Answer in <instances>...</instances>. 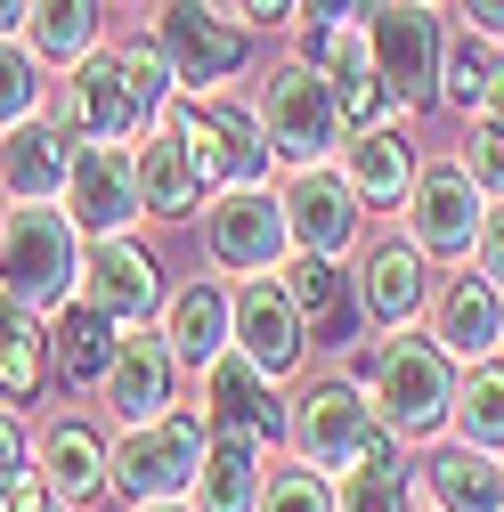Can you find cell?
Here are the masks:
<instances>
[{
    "label": "cell",
    "mask_w": 504,
    "mask_h": 512,
    "mask_svg": "<svg viewBox=\"0 0 504 512\" xmlns=\"http://www.w3.org/2000/svg\"><path fill=\"white\" fill-rule=\"evenodd\" d=\"M431 504L439 512H504V472L488 464V447H439V456H431Z\"/></svg>",
    "instance_id": "4316f807"
},
{
    "label": "cell",
    "mask_w": 504,
    "mask_h": 512,
    "mask_svg": "<svg viewBox=\"0 0 504 512\" xmlns=\"http://www.w3.org/2000/svg\"><path fill=\"white\" fill-rule=\"evenodd\" d=\"M41 391H49V334L17 293H0V399L33 407Z\"/></svg>",
    "instance_id": "7402d4cb"
},
{
    "label": "cell",
    "mask_w": 504,
    "mask_h": 512,
    "mask_svg": "<svg viewBox=\"0 0 504 512\" xmlns=\"http://www.w3.org/2000/svg\"><path fill=\"white\" fill-rule=\"evenodd\" d=\"M358 301H366V317H383V326H407V317L423 309V244H415V236L366 244V261H358Z\"/></svg>",
    "instance_id": "d6986e66"
},
{
    "label": "cell",
    "mask_w": 504,
    "mask_h": 512,
    "mask_svg": "<svg viewBox=\"0 0 504 512\" xmlns=\"http://www.w3.org/2000/svg\"><path fill=\"white\" fill-rule=\"evenodd\" d=\"M0 512H57V496H49V480H41V472H17V480H9V496H0Z\"/></svg>",
    "instance_id": "f35d334b"
},
{
    "label": "cell",
    "mask_w": 504,
    "mask_h": 512,
    "mask_svg": "<svg viewBox=\"0 0 504 512\" xmlns=\"http://www.w3.org/2000/svg\"><path fill=\"white\" fill-rule=\"evenodd\" d=\"M66 131L57 122H41V114H25V122H9L0 131V187H9L17 204H49V196H66Z\"/></svg>",
    "instance_id": "ac0fdd59"
},
{
    "label": "cell",
    "mask_w": 504,
    "mask_h": 512,
    "mask_svg": "<svg viewBox=\"0 0 504 512\" xmlns=\"http://www.w3.org/2000/svg\"><path fill=\"white\" fill-rule=\"evenodd\" d=\"M204 423L244 431V439H277V431H285V407L269 399V374L252 366L244 350H220V358L204 366Z\"/></svg>",
    "instance_id": "9a60e30c"
},
{
    "label": "cell",
    "mask_w": 504,
    "mask_h": 512,
    "mask_svg": "<svg viewBox=\"0 0 504 512\" xmlns=\"http://www.w3.org/2000/svg\"><path fill=\"white\" fill-rule=\"evenodd\" d=\"M456 423H464L472 447H504V374L496 366H480L464 391H456Z\"/></svg>",
    "instance_id": "d6a6232c"
},
{
    "label": "cell",
    "mask_w": 504,
    "mask_h": 512,
    "mask_svg": "<svg viewBox=\"0 0 504 512\" xmlns=\"http://www.w3.org/2000/svg\"><path fill=\"white\" fill-rule=\"evenodd\" d=\"M285 431H293L309 472H350V464L374 456V447H391L383 415H374V399L358 391V382H318V391H301L285 407Z\"/></svg>",
    "instance_id": "277c9868"
},
{
    "label": "cell",
    "mask_w": 504,
    "mask_h": 512,
    "mask_svg": "<svg viewBox=\"0 0 504 512\" xmlns=\"http://www.w3.org/2000/svg\"><path fill=\"white\" fill-rule=\"evenodd\" d=\"M439 66H448V98H456V106H480V98H488V74H496V66H488V41H480L472 25L439 49Z\"/></svg>",
    "instance_id": "e575fe53"
},
{
    "label": "cell",
    "mask_w": 504,
    "mask_h": 512,
    "mask_svg": "<svg viewBox=\"0 0 504 512\" xmlns=\"http://www.w3.org/2000/svg\"><path fill=\"white\" fill-rule=\"evenodd\" d=\"M147 512H196V504H179V496H155V504H147Z\"/></svg>",
    "instance_id": "bcb514c9"
},
{
    "label": "cell",
    "mask_w": 504,
    "mask_h": 512,
    "mask_svg": "<svg viewBox=\"0 0 504 512\" xmlns=\"http://www.w3.org/2000/svg\"><path fill=\"white\" fill-rule=\"evenodd\" d=\"M25 33H33V57L74 66V57L98 49V0H33V9H25Z\"/></svg>",
    "instance_id": "f1b7e54d"
},
{
    "label": "cell",
    "mask_w": 504,
    "mask_h": 512,
    "mask_svg": "<svg viewBox=\"0 0 504 512\" xmlns=\"http://www.w3.org/2000/svg\"><path fill=\"white\" fill-rule=\"evenodd\" d=\"M204 244H212V261L236 269V277H269L285 261V196H261V187H220V204L204 212Z\"/></svg>",
    "instance_id": "9c48e42d"
},
{
    "label": "cell",
    "mask_w": 504,
    "mask_h": 512,
    "mask_svg": "<svg viewBox=\"0 0 504 512\" xmlns=\"http://www.w3.org/2000/svg\"><path fill=\"white\" fill-rule=\"evenodd\" d=\"M464 25L480 41H504V0H464Z\"/></svg>",
    "instance_id": "60d3db41"
},
{
    "label": "cell",
    "mask_w": 504,
    "mask_h": 512,
    "mask_svg": "<svg viewBox=\"0 0 504 512\" xmlns=\"http://www.w3.org/2000/svg\"><path fill=\"white\" fill-rule=\"evenodd\" d=\"M155 41H163L171 74H179L187 90H212L220 74H236L244 57H252V25H228L212 0H163Z\"/></svg>",
    "instance_id": "ba28073f"
},
{
    "label": "cell",
    "mask_w": 504,
    "mask_h": 512,
    "mask_svg": "<svg viewBox=\"0 0 504 512\" xmlns=\"http://www.w3.org/2000/svg\"><path fill=\"white\" fill-rule=\"evenodd\" d=\"M114 66H122V82H131V98H139V114L155 122L163 106H171V57H163V41H122L114 49Z\"/></svg>",
    "instance_id": "1f68e13d"
},
{
    "label": "cell",
    "mask_w": 504,
    "mask_h": 512,
    "mask_svg": "<svg viewBox=\"0 0 504 512\" xmlns=\"http://www.w3.org/2000/svg\"><path fill=\"white\" fill-rule=\"evenodd\" d=\"M106 358H114V317L90 309V301H57V317H49V374L90 382V374H106Z\"/></svg>",
    "instance_id": "484cf974"
},
{
    "label": "cell",
    "mask_w": 504,
    "mask_h": 512,
    "mask_svg": "<svg viewBox=\"0 0 504 512\" xmlns=\"http://www.w3.org/2000/svg\"><path fill=\"white\" fill-rule=\"evenodd\" d=\"M285 228H293L301 252H326V261H334V252L358 236V196H350V179L301 163V179L285 187Z\"/></svg>",
    "instance_id": "2e32d148"
},
{
    "label": "cell",
    "mask_w": 504,
    "mask_h": 512,
    "mask_svg": "<svg viewBox=\"0 0 504 512\" xmlns=\"http://www.w3.org/2000/svg\"><path fill=\"white\" fill-rule=\"evenodd\" d=\"M293 17H309V25L326 33V25H342V17H350V0H293Z\"/></svg>",
    "instance_id": "b9f144b4"
},
{
    "label": "cell",
    "mask_w": 504,
    "mask_h": 512,
    "mask_svg": "<svg viewBox=\"0 0 504 512\" xmlns=\"http://www.w3.org/2000/svg\"><path fill=\"white\" fill-rule=\"evenodd\" d=\"M366 382H374V415H383L391 439H423L456 415V374L431 334H391L366 358Z\"/></svg>",
    "instance_id": "7a4b0ae2"
},
{
    "label": "cell",
    "mask_w": 504,
    "mask_h": 512,
    "mask_svg": "<svg viewBox=\"0 0 504 512\" xmlns=\"http://www.w3.org/2000/svg\"><path fill=\"white\" fill-rule=\"evenodd\" d=\"M228 334H236V350H244L252 366L277 382V374L301 366V334H309V326H301L285 277H244V293L228 301Z\"/></svg>",
    "instance_id": "7c38bea8"
},
{
    "label": "cell",
    "mask_w": 504,
    "mask_h": 512,
    "mask_svg": "<svg viewBox=\"0 0 504 512\" xmlns=\"http://www.w3.org/2000/svg\"><path fill=\"white\" fill-rule=\"evenodd\" d=\"M25 9H33V0H0V41H9V33L25 25Z\"/></svg>",
    "instance_id": "f6af8a7d"
},
{
    "label": "cell",
    "mask_w": 504,
    "mask_h": 512,
    "mask_svg": "<svg viewBox=\"0 0 504 512\" xmlns=\"http://www.w3.org/2000/svg\"><path fill=\"white\" fill-rule=\"evenodd\" d=\"M204 415H155V423H131L114 447V488L131 504H155V496H179L196 488V464H204Z\"/></svg>",
    "instance_id": "5b68a950"
},
{
    "label": "cell",
    "mask_w": 504,
    "mask_h": 512,
    "mask_svg": "<svg viewBox=\"0 0 504 512\" xmlns=\"http://www.w3.org/2000/svg\"><path fill=\"white\" fill-rule=\"evenodd\" d=\"M25 472V431H17V415L0 407V496H9V480Z\"/></svg>",
    "instance_id": "ab89813d"
},
{
    "label": "cell",
    "mask_w": 504,
    "mask_h": 512,
    "mask_svg": "<svg viewBox=\"0 0 504 512\" xmlns=\"http://www.w3.org/2000/svg\"><path fill=\"white\" fill-rule=\"evenodd\" d=\"M25 114H41V57L17 49V41H0V131L25 122Z\"/></svg>",
    "instance_id": "836d02e7"
},
{
    "label": "cell",
    "mask_w": 504,
    "mask_h": 512,
    "mask_svg": "<svg viewBox=\"0 0 504 512\" xmlns=\"http://www.w3.org/2000/svg\"><path fill=\"white\" fill-rule=\"evenodd\" d=\"M366 41H374V74L391 82V98L399 106H431L439 98V17L423 9V0H383L374 9V25H366Z\"/></svg>",
    "instance_id": "52a82bcc"
},
{
    "label": "cell",
    "mask_w": 504,
    "mask_h": 512,
    "mask_svg": "<svg viewBox=\"0 0 504 512\" xmlns=\"http://www.w3.org/2000/svg\"><path fill=\"white\" fill-rule=\"evenodd\" d=\"M155 122L179 131L196 179H212V187H261V171H269L261 114H244V106H228V98H179V106H163Z\"/></svg>",
    "instance_id": "3957f363"
},
{
    "label": "cell",
    "mask_w": 504,
    "mask_h": 512,
    "mask_svg": "<svg viewBox=\"0 0 504 512\" xmlns=\"http://www.w3.org/2000/svg\"><path fill=\"white\" fill-rule=\"evenodd\" d=\"M334 512H407V480H399V464H391V447H374L366 464L342 472Z\"/></svg>",
    "instance_id": "4dcf8cb0"
},
{
    "label": "cell",
    "mask_w": 504,
    "mask_h": 512,
    "mask_svg": "<svg viewBox=\"0 0 504 512\" xmlns=\"http://www.w3.org/2000/svg\"><path fill=\"white\" fill-rule=\"evenodd\" d=\"M163 342H171V358H187V366H212V358L228 350V301H220L212 285H187V293L171 301Z\"/></svg>",
    "instance_id": "f546056e"
},
{
    "label": "cell",
    "mask_w": 504,
    "mask_h": 512,
    "mask_svg": "<svg viewBox=\"0 0 504 512\" xmlns=\"http://www.w3.org/2000/svg\"><path fill=\"white\" fill-rule=\"evenodd\" d=\"M431 342L448 350V358H488V350L504 342V293H496L488 277H456L448 293H439Z\"/></svg>",
    "instance_id": "ffe728a7"
},
{
    "label": "cell",
    "mask_w": 504,
    "mask_h": 512,
    "mask_svg": "<svg viewBox=\"0 0 504 512\" xmlns=\"http://www.w3.org/2000/svg\"><path fill=\"white\" fill-rule=\"evenodd\" d=\"M472 252H480V277L504 293V212H488V220H480V244H472Z\"/></svg>",
    "instance_id": "74e56055"
},
{
    "label": "cell",
    "mask_w": 504,
    "mask_h": 512,
    "mask_svg": "<svg viewBox=\"0 0 504 512\" xmlns=\"http://www.w3.org/2000/svg\"><path fill=\"white\" fill-rule=\"evenodd\" d=\"M41 480H49L57 504H90V496L106 488V447H98V431H90V423H49V439H41Z\"/></svg>",
    "instance_id": "d4e9b609"
},
{
    "label": "cell",
    "mask_w": 504,
    "mask_h": 512,
    "mask_svg": "<svg viewBox=\"0 0 504 512\" xmlns=\"http://www.w3.org/2000/svg\"><path fill=\"white\" fill-rule=\"evenodd\" d=\"M82 301H90V309H106L114 326H139V317L163 301L155 261H147L131 236H98V244L82 252Z\"/></svg>",
    "instance_id": "5bb4252c"
},
{
    "label": "cell",
    "mask_w": 504,
    "mask_h": 512,
    "mask_svg": "<svg viewBox=\"0 0 504 512\" xmlns=\"http://www.w3.org/2000/svg\"><path fill=\"white\" fill-rule=\"evenodd\" d=\"M342 179H350V196H358V204H407V187H415V147L391 131V122H374V131L350 139Z\"/></svg>",
    "instance_id": "44dd1931"
},
{
    "label": "cell",
    "mask_w": 504,
    "mask_h": 512,
    "mask_svg": "<svg viewBox=\"0 0 504 512\" xmlns=\"http://www.w3.org/2000/svg\"><path fill=\"white\" fill-rule=\"evenodd\" d=\"M236 17H244V25H285L293 0H236Z\"/></svg>",
    "instance_id": "7bdbcfd3"
},
{
    "label": "cell",
    "mask_w": 504,
    "mask_h": 512,
    "mask_svg": "<svg viewBox=\"0 0 504 512\" xmlns=\"http://www.w3.org/2000/svg\"><path fill=\"white\" fill-rule=\"evenodd\" d=\"M407 220H415V244L423 252H439V261H456V252H472L480 244V187H472V171H456V163H439V171H415V187H407Z\"/></svg>",
    "instance_id": "4fadbf2b"
},
{
    "label": "cell",
    "mask_w": 504,
    "mask_h": 512,
    "mask_svg": "<svg viewBox=\"0 0 504 512\" xmlns=\"http://www.w3.org/2000/svg\"><path fill=\"white\" fill-rule=\"evenodd\" d=\"M252 504H261V447L244 431H228L196 464V512H252Z\"/></svg>",
    "instance_id": "cb8c5ba5"
},
{
    "label": "cell",
    "mask_w": 504,
    "mask_h": 512,
    "mask_svg": "<svg viewBox=\"0 0 504 512\" xmlns=\"http://www.w3.org/2000/svg\"><path fill=\"white\" fill-rule=\"evenodd\" d=\"M74 285H82V228H74V212H57V196L0 212V293H17L25 309H57Z\"/></svg>",
    "instance_id": "6da1fadb"
},
{
    "label": "cell",
    "mask_w": 504,
    "mask_h": 512,
    "mask_svg": "<svg viewBox=\"0 0 504 512\" xmlns=\"http://www.w3.org/2000/svg\"><path fill=\"white\" fill-rule=\"evenodd\" d=\"M171 342L163 334H131V342H114V358H106V407L122 415V423H155L163 407H171Z\"/></svg>",
    "instance_id": "e0dca14e"
},
{
    "label": "cell",
    "mask_w": 504,
    "mask_h": 512,
    "mask_svg": "<svg viewBox=\"0 0 504 512\" xmlns=\"http://www.w3.org/2000/svg\"><path fill=\"white\" fill-rule=\"evenodd\" d=\"M464 171H472V187H480V196H496V204H504V122H480V131H472Z\"/></svg>",
    "instance_id": "8d00e7d4"
},
{
    "label": "cell",
    "mask_w": 504,
    "mask_h": 512,
    "mask_svg": "<svg viewBox=\"0 0 504 512\" xmlns=\"http://www.w3.org/2000/svg\"><path fill=\"white\" fill-rule=\"evenodd\" d=\"M66 212L82 236H122V220L139 212V171L122 155V139H74L66 155Z\"/></svg>",
    "instance_id": "30bf717a"
},
{
    "label": "cell",
    "mask_w": 504,
    "mask_h": 512,
    "mask_svg": "<svg viewBox=\"0 0 504 512\" xmlns=\"http://www.w3.org/2000/svg\"><path fill=\"white\" fill-rule=\"evenodd\" d=\"M252 512H334V496H326V480L309 464H285V472L261 480V504H252Z\"/></svg>",
    "instance_id": "d590c367"
},
{
    "label": "cell",
    "mask_w": 504,
    "mask_h": 512,
    "mask_svg": "<svg viewBox=\"0 0 504 512\" xmlns=\"http://www.w3.org/2000/svg\"><path fill=\"white\" fill-rule=\"evenodd\" d=\"M285 293H293V309H301V326H318L326 342H350L358 293H350V277L326 261V252H301V261L285 269Z\"/></svg>",
    "instance_id": "603a6c76"
},
{
    "label": "cell",
    "mask_w": 504,
    "mask_h": 512,
    "mask_svg": "<svg viewBox=\"0 0 504 512\" xmlns=\"http://www.w3.org/2000/svg\"><path fill=\"white\" fill-rule=\"evenodd\" d=\"M480 122H504V66L488 74V98H480Z\"/></svg>",
    "instance_id": "ee69618b"
},
{
    "label": "cell",
    "mask_w": 504,
    "mask_h": 512,
    "mask_svg": "<svg viewBox=\"0 0 504 512\" xmlns=\"http://www.w3.org/2000/svg\"><path fill=\"white\" fill-rule=\"evenodd\" d=\"M131 171H139V212H163V220H179L187 204H196V187H204L171 122H163V131H155V139L131 155Z\"/></svg>",
    "instance_id": "83f0119b"
},
{
    "label": "cell",
    "mask_w": 504,
    "mask_h": 512,
    "mask_svg": "<svg viewBox=\"0 0 504 512\" xmlns=\"http://www.w3.org/2000/svg\"><path fill=\"white\" fill-rule=\"evenodd\" d=\"M139 122H147V114H139L131 82H122L114 49L74 57V74L57 82V131H66V139H131Z\"/></svg>",
    "instance_id": "8fae6325"
},
{
    "label": "cell",
    "mask_w": 504,
    "mask_h": 512,
    "mask_svg": "<svg viewBox=\"0 0 504 512\" xmlns=\"http://www.w3.org/2000/svg\"><path fill=\"white\" fill-rule=\"evenodd\" d=\"M261 131H269V155L285 163H318L334 139H342V106H334V82L309 66H277L261 82Z\"/></svg>",
    "instance_id": "8992f818"
}]
</instances>
